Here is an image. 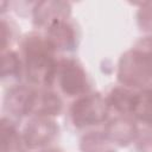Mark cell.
Listing matches in <instances>:
<instances>
[{
  "label": "cell",
  "instance_id": "3",
  "mask_svg": "<svg viewBox=\"0 0 152 152\" xmlns=\"http://www.w3.org/2000/svg\"><path fill=\"white\" fill-rule=\"evenodd\" d=\"M108 112V103L100 95H88L80 99L71 108L72 121L76 126H89L102 122Z\"/></svg>",
  "mask_w": 152,
  "mask_h": 152
},
{
  "label": "cell",
  "instance_id": "12",
  "mask_svg": "<svg viewBox=\"0 0 152 152\" xmlns=\"http://www.w3.org/2000/svg\"><path fill=\"white\" fill-rule=\"evenodd\" d=\"M44 152H59V151H56V150H50V151H44Z\"/></svg>",
  "mask_w": 152,
  "mask_h": 152
},
{
  "label": "cell",
  "instance_id": "8",
  "mask_svg": "<svg viewBox=\"0 0 152 152\" xmlns=\"http://www.w3.org/2000/svg\"><path fill=\"white\" fill-rule=\"evenodd\" d=\"M135 134L134 125L127 119H116L108 126V138L121 144L129 142Z\"/></svg>",
  "mask_w": 152,
  "mask_h": 152
},
{
  "label": "cell",
  "instance_id": "1",
  "mask_svg": "<svg viewBox=\"0 0 152 152\" xmlns=\"http://www.w3.org/2000/svg\"><path fill=\"white\" fill-rule=\"evenodd\" d=\"M53 46L48 38L30 36L24 43L27 77L39 84L50 86L56 76L57 63L53 59Z\"/></svg>",
  "mask_w": 152,
  "mask_h": 152
},
{
  "label": "cell",
  "instance_id": "11",
  "mask_svg": "<svg viewBox=\"0 0 152 152\" xmlns=\"http://www.w3.org/2000/svg\"><path fill=\"white\" fill-rule=\"evenodd\" d=\"M82 148L84 152H114L107 138L101 134H91L86 137L82 141Z\"/></svg>",
  "mask_w": 152,
  "mask_h": 152
},
{
  "label": "cell",
  "instance_id": "9",
  "mask_svg": "<svg viewBox=\"0 0 152 152\" xmlns=\"http://www.w3.org/2000/svg\"><path fill=\"white\" fill-rule=\"evenodd\" d=\"M132 113L141 121L152 126V84L141 94H137Z\"/></svg>",
  "mask_w": 152,
  "mask_h": 152
},
{
  "label": "cell",
  "instance_id": "10",
  "mask_svg": "<svg viewBox=\"0 0 152 152\" xmlns=\"http://www.w3.org/2000/svg\"><path fill=\"white\" fill-rule=\"evenodd\" d=\"M137 94L129 93L125 89H115L109 96L108 106H114L118 110L126 113V112H133L134 102H135Z\"/></svg>",
  "mask_w": 152,
  "mask_h": 152
},
{
  "label": "cell",
  "instance_id": "4",
  "mask_svg": "<svg viewBox=\"0 0 152 152\" xmlns=\"http://www.w3.org/2000/svg\"><path fill=\"white\" fill-rule=\"evenodd\" d=\"M56 76L62 90L69 96L81 95L88 88L86 72L74 59H63L57 65Z\"/></svg>",
  "mask_w": 152,
  "mask_h": 152
},
{
  "label": "cell",
  "instance_id": "5",
  "mask_svg": "<svg viewBox=\"0 0 152 152\" xmlns=\"http://www.w3.org/2000/svg\"><path fill=\"white\" fill-rule=\"evenodd\" d=\"M56 134V126L48 119L37 118L32 120L25 129L24 140L27 146L37 147L49 142Z\"/></svg>",
  "mask_w": 152,
  "mask_h": 152
},
{
  "label": "cell",
  "instance_id": "2",
  "mask_svg": "<svg viewBox=\"0 0 152 152\" xmlns=\"http://www.w3.org/2000/svg\"><path fill=\"white\" fill-rule=\"evenodd\" d=\"M152 77V40L145 39L122 56L119 80L129 86L139 87Z\"/></svg>",
  "mask_w": 152,
  "mask_h": 152
},
{
  "label": "cell",
  "instance_id": "7",
  "mask_svg": "<svg viewBox=\"0 0 152 152\" xmlns=\"http://www.w3.org/2000/svg\"><path fill=\"white\" fill-rule=\"evenodd\" d=\"M48 40L55 49H70L75 43L72 27L62 19L52 23L49 26Z\"/></svg>",
  "mask_w": 152,
  "mask_h": 152
},
{
  "label": "cell",
  "instance_id": "6",
  "mask_svg": "<svg viewBox=\"0 0 152 152\" xmlns=\"http://www.w3.org/2000/svg\"><path fill=\"white\" fill-rule=\"evenodd\" d=\"M62 108V103L53 93L50 91H32L28 113H36L39 116L58 114Z\"/></svg>",
  "mask_w": 152,
  "mask_h": 152
}]
</instances>
